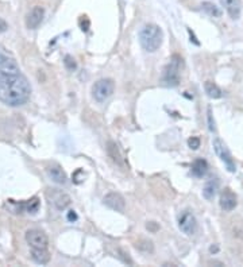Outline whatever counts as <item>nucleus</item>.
<instances>
[{
	"label": "nucleus",
	"mask_w": 243,
	"mask_h": 267,
	"mask_svg": "<svg viewBox=\"0 0 243 267\" xmlns=\"http://www.w3.org/2000/svg\"><path fill=\"white\" fill-rule=\"evenodd\" d=\"M148 228H149V230H152L153 232H154V231L158 230V226H157V224L154 222H152V223H149V224H148Z\"/></svg>",
	"instance_id": "a878e982"
},
{
	"label": "nucleus",
	"mask_w": 243,
	"mask_h": 267,
	"mask_svg": "<svg viewBox=\"0 0 243 267\" xmlns=\"http://www.w3.org/2000/svg\"><path fill=\"white\" fill-rule=\"evenodd\" d=\"M182 66L181 57L175 54L172 57L171 62L167 64V66L163 70L162 81L169 87H176L180 83V69Z\"/></svg>",
	"instance_id": "7ed1b4c3"
},
{
	"label": "nucleus",
	"mask_w": 243,
	"mask_h": 267,
	"mask_svg": "<svg viewBox=\"0 0 243 267\" xmlns=\"http://www.w3.org/2000/svg\"><path fill=\"white\" fill-rule=\"evenodd\" d=\"M115 84L111 79H102L96 81L92 87V96L96 102L104 103L111 94L114 93Z\"/></svg>",
	"instance_id": "20e7f679"
},
{
	"label": "nucleus",
	"mask_w": 243,
	"mask_h": 267,
	"mask_svg": "<svg viewBox=\"0 0 243 267\" xmlns=\"http://www.w3.org/2000/svg\"><path fill=\"white\" fill-rule=\"evenodd\" d=\"M200 139H199L198 136H192V138H189L188 139V144H189V147L192 149V150H198L199 147H200Z\"/></svg>",
	"instance_id": "aec40b11"
},
{
	"label": "nucleus",
	"mask_w": 243,
	"mask_h": 267,
	"mask_svg": "<svg viewBox=\"0 0 243 267\" xmlns=\"http://www.w3.org/2000/svg\"><path fill=\"white\" fill-rule=\"evenodd\" d=\"M45 16V10L39 6H35L34 8H31V11L27 14L26 16V26L30 30H35L43 20Z\"/></svg>",
	"instance_id": "6e6552de"
},
{
	"label": "nucleus",
	"mask_w": 243,
	"mask_h": 267,
	"mask_svg": "<svg viewBox=\"0 0 243 267\" xmlns=\"http://www.w3.org/2000/svg\"><path fill=\"white\" fill-rule=\"evenodd\" d=\"M179 228L182 233H185L188 236L193 235L198 230V222H196L193 214L188 211L184 212L179 219Z\"/></svg>",
	"instance_id": "0eeeda50"
},
{
	"label": "nucleus",
	"mask_w": 243,
	"mask_h": 267,
	"mask_svg": "<svg viewBox=\"0 0 243 267\" xmlns=\"http://www.w3.org/2000/svg\"><path fill=\"white\" fill-rule=\"evenodd\" d=\"M222 6L232 19H239L242 12V2L240 0H221Z\"/></svg>",
	"instance_id": "9b49d317"
},
{
	"label": "nucleus",
	"mask_w": 243,
	"mask_h": 267,
	"mask_svg": "<svg viewBox=\"0 0 243 267\" xmlns=\"http://www.w3.org/2000/svg\"><path fill=\"white\" fill-rule=\"evenodd\" d=\"M7 29H8L7 22H6L4 19L0 18V34H2V33H4V31H7Z\"/></svg>",
	"instance_id": "b1692460"
},
{
	"label": "nucleus",
	"mask_w": 243,
	"mask_h": 267,
	"mask_svg": "<svg viewBox=\"0 0 243 267\" xmlns=\"http://www.w3.org/2000/svg\"><path fill=\"white\" fill-rule=\"evenodd\" d=\"M53 196H52V203L58 211H64L70 205V197L62 192H58L57 189H53Z\"/></svg>",
	"instance_id": "f8f14e48"
},
{
	"label": "nucleus",
	"mask_w": 243,
	"mask_h": 267,
	"mask_svg": "<svg viewBox=\"0 0 243 267\" xmlns=\"http://www.w3.org/2000/svg\"><path fill=\"white\" fill-rule=\"evenodd\" d=\"M204 89L205 93L208 94L211 99H221L223 96V92L216 84L212 83V81H205L204 83Z\"/></svg>",
	"instance_id": "a211bd4d"
},
{
	"label": "nucleus",
	"mask_w": 243,
	"mask_h": 267,
	"mask_svg": "<svg viewBox=\"0 0 243 267\" xmlns=\"http://www.w3.org/2000/svg\"><path fill=\"white\" fill-rule=\"evenodd\" d=\"M207 172H208V163H207L205 159L199 158L193 162V165H192V174H193L195 177H204Z\"/></svg>",
	"instance_id": "2eb2a0df"
},
{
	"label": "nucleus",
	"mask_w": 243,
	"mask_h": 267,
	"mask_svg": "<svg viewBox=\"0 0 243 267\" xmlns=\"http://www.w3.org/2000/svg\"><path fill=\"white\" fill-rule=\"evenodd\" d=\"M217 186H219V184H217V181L215 180V178H212V180H209L207 184H205L204 189H203V196H204L205 200H212L213 197H215V195H216V190H217Z\"/></svg>",
	"instance_id": "f3484780"
},
{
	"label": "nucleus",
	"mask_w": 243,
	"mask_h": 267,
	"mask_svg": "<svg viewBox=\"0 0 243 267\" xmlns=\"http://www.w3.org/2000/svg\"><path fill=\"white\" fill-rule=\"evenodd\" d=\"M103 203L106 204L107 207L114 209L116 212H123L126 209V201L123 199L121 195L116 192H111L108 193L104 199H103Z\"/></svg>",
	"instance_id": "1a4fd4ad"
},
{
	"label": "nucleus",
	"mask_w": 243,
	"mask_h": 267,
	"mask_svg": "<svg viewBox=\"0 0 243 267\" xmlns=\"http://www.w3.org/2000/svg\"><path fill=\"white\" fill-rule=\"evenodd\" d=\"M30 83L20 73L19 65L11 58L0 60V102L8 107H19L29 102Z\"/></svg>",
	"instance_id": "f257e3e1"
},
{
	"label": "nucleus",
	"mask_w": 243,
	"mask_h": 267,
	"mask_svg": "<svg viewBox=\"0 0 243 267\" xmlns=\"http://www.w3.org/2000/svg\"><path fill=\"white\" fill-rule=\"evenodd\" d=\"M68 220L69 222H76L77 220V214L75 211H69L68 213Z\"/></svg>",
	"instance_id": "393cba45"
},
{
	"label": "nucleus",
	"mask_w": 243,
	"mask_h": 267,
	"mask_svg": "<svg viewBox=\"0 0 243 267\" xmlns=\"http://www.w3.org/2000/svg\"><path fill=\"white\" fill-rule=\"evenodd\" d=\"M139 42L146 52L154 53L162 45V30L153 23L144 25L139 31Z\"/></svg>",
	"instance_id": "f03ea898"
},
{
	"label": "nucleus",
	"mask_w": 243,
	"mask_h": 267,
	"mask_svg": "<svg viewBox=\"0 0 243 267\" xmlns=\"http://www.w3.org/2000/svg\"><path fill=\"white\" fill-rule=\"evenodd\" d=\"M26 241L31 249H47V246H49V239L46 236V233L37 228L27 231Z\"/></svg>",
	"instance_id": "423d86ee"
},
{
	"label": "nucleus",
	"mask_w": 243,
	"mask_h": 267,
	"mask_svg": "<svg viewBox=\"0 0 243 267\" xmlns=\"http://www.w3.org/2000/svg\"><path fill=\"white\" fill-rule=\"evenodd\" d=\"M65 66H66V68H68L69 70H75V69L77 68L76 62H75V60H73V58L70 56L65 57Z\"/></svg>",
	"instance_id": "412c9836"
},
{
	"label": "nucleus",
	"mask_w": 243,
	"mask_h": 267,
	"mask_svg": "<svg viewBox=\"0 0 243 267\" xmlns=\"http://www.w3.org/2000/svg\"><path fill=\"white\" fill-rule=\"evenodd\" d=\"M31 259L35 263L46 264L50 260V252L47 249H31Z\"/></svg>",
	"instance_id": "4468645a"
},
{
	"label": "nucleus",
	"mask_w": 243,
	"mask_h": 267,
	"mask_svg": "<svg viewBox=\"0 0 243 267\" xmlns=\"http://www.w3.org/2000/svg\"><path fill=\"white\" fill-rule=\"evenodd\" d=\"M18 205V211H16V213H20L22 211H26L27 213H35V212L38 211L39 209V200L37 199V197H34V199H31L30 201H27V203L25 204H16Z\"/></svg>",
	"instance_id": "dca6fc26"
},
{
	"label": "nucleus",
	"mask_w": 243,
	"mask_h": 267,
	"mask_svg": "<svg viewBox=\"0 0 243 267\" xmlns=\"http://www.w3.org/2000/svg\"><path fill=\"white\" fill-rule=\"evenodd\" d=\"M112 149H114V150L116 151V144H115V143L111 142V143H110V147H108V150H112ZM108 153H110V154H112L111 151H108ZM119 158H120V157H119V154H115L114 157H112V159H114L115 162H119Z\"/></svg>",
	"instance_id": "4be33fe9"
},
{
	"label": "nucleus",
	"mask_w": 243,
	"mask_h": 267,
	"mask_svg": "<svg viewBox=\"0 0 243 267\" xmlns=\"http://www.w3.org/2000/svg\"><path fill=\"white\" fill-rule=\"evenodd\" d=\"M236 207V196L231 189L226 188L221 195V208L226 212H231Z\"/></svg>",
	"instance_id": "9d476101"
},
{
	"label": "nucleus",
	"mask_w": 243,
	"mask_h": 267,
	"mask_svg": "<svg viewBox=\"0 0 243 267\" xmlns=\"http://www.w3.org/2000/svg\"><path fill=\"white\" fill-rule=\"evenodd\" d=\"M212 144H213V150H215L217 157L222 159V162H223L224 165L227 166V169L230 170L231 173H234V172L236 170L235 162H234V159H232L231 154H230V151H228V149L226 147V144H224L221 139H215Z\"/></svg>",
	"instance_id": "39448f33"
},
{
	"label": "nucleus",
	"mask_w": 243,
	"mask_h": 267,
	"mask_svg": "<svg viewBox=\"0 0 243 267\" xmlns=\"http://www.w3.org/2000/svg\"><path fill=\"white\" fill-rule=\"evenodd\" d=\"M202 7L208 15L213 16V18H221L222 16V10L217 7L216 4L211 3V2H204V3L202 4Z\"/></svg>",
	"instance_id": "6ab92c4d"
},
{
	"label": "nucleus",
	"mask_w": 243,
	"mask_h": 267,
	"mask_svg": "<svg viewBox=\"0 0 243 267\" xmlns=\"http://www.w3.org/2000/svg\"><path fill=\"white\" fill-rule=\"evenodd\" d=\"M46 172L49 174V177L52 178V181H54L56 184L64 185L66 182V174H65L64 170L61 169V166L52 165L46 169Z\"/></svg>",
	"instance_id": "ddd939ff"
},
{
	"label": "nucleus",
	"mask_w": 243,
	"mask_h": 267,
	"mask_svg": "<svg viewBox=\"0 0 243 267\" xmlns=\"http://www.w3.org/2000/svg\"><path fill=\"white\" fill-rule=\"evenodd\" d=\"M208 123H209V130H211V131H215V123L212 122V113H211V109H208Z\"/></svg>",
	"instance_id": "5701e85b"
}]
</instances>
